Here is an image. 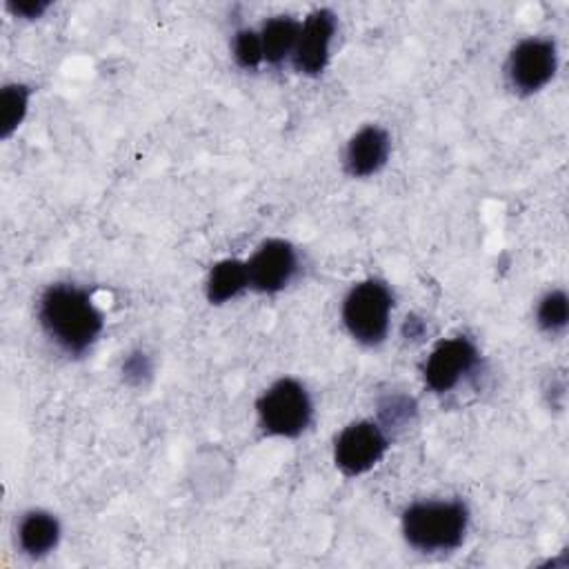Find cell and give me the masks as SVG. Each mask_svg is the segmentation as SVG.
<instances>
[{"label": "cell", "instance_id": "6da1fadb", "mask_svg": "<svg viewBox=\"0 0 569 569\" xmlns=\"http://www.w3.org/2000/svg\"><path fill=\"white\" fill-rule=\"evenodd\" d=\"M38 318L44 333L67 353H84L104 325L89 291L71 282H56L44 289Z\"/></svg>", "mask_w": 569, "mask_h": 569}, {"label": "cell", "instance_id": "7a4b0ae2", "mask_svg": "<svg viewBox=\"0 0 569 569\" xmlns=\"http://www.w3.org/2000/svg\"><path fill=\"white\" fill-rule=\"evenodd\" d=\"M469 529V509L462 500L413 502L402 513V536L409 547L433 553L462 545Z\"/></svg>", "mask_w": 569, "mask_h": 569}, {"label": "cell", "instance_id": "3957f363", "mask_svg": "<svg viewBox=\"0 0 569 569\" xmlns=\"http://www.w3.org/2000/svg\"><path fill=\"white\" fill-rule=\"evenodd\" d=\"M393 296L380 280H362L349 289L342 302V322L353 340L380 345L389 331Z\"/></svg>", "mask_w": 569, "mask_h": 569}, {"label": "cell", "instance_id": "277c9868", "mask_svg": "<svg viewBox=\"0 0 569 569\" xmlns=\"http://www.w3.org/2000/svg\"><path fill=\"white\" fill-rule=\"evenodd\" d=\"M260 425L267 433L280 438L300 436L313 416L307 389L293 378L276 380L256 402Z\"/></svg>", "mask_w": 569, "mask_h": 569}, {"label": "cell", "instance_id": "5b68a950", "mask_svg": "<svg viewBox=\"0 0 569 569\" xmlns=\"http://www.w3.org/2000/svg\"><path fill=\"white\" fill-rule=\"evenodd\" d=\"M387 447L389 440L380 425L371 420L351 422L333 442V462L345 476H360L382 460Z\"/></svg>", "mask_w": 569, "mask_h": 569}, {"label": "cell", "instance_id": "8992f818", "mask_svg": "<svg viewBox=\"0 0 569 569\" xmlns=\"http://www.w3.org/2000/svg\"><path fill=\"white\" fill-rule=\"evenodd\" d=\"M556 67V42L549 38H527L513 47L507 73L513 89L520 93H536L553 78Z\"/></svg>", "mask_w": 569, "mask_h": 569}, {"label": "cell", "instance_id": "52a82bcc", "mask_svg": "<svg viewBox=\"0 0 569 569\" xmlns=\"http://www.w3.org/2000/svg\"><path fill=\"white\" fill-rule=\"evenodd\" d=\"M478 362L473 342L465 336L440 340L425 362V382L436 393L451 391Z\"/></svg>", "mask_w": 569, "mask_h": 569}, {"label": "cell", "instance_id": "ba28073f", "mask_svg": "<svg viewBox=\"0 0 569 569\" xmlns=\"http://www.w3.org/2000/svg\"><path fill=\"white\" fill-rule=\"evenodd\" d=\"M298 269V256L291 242L271 238L264 240L247 262L249 287L260 293H276L284 289Z\"/></svg>", "mask_w": 569, "mask_h": 569}, {"label": "cell", "instance_id": "9c48e42d", "mask_svg": "<svg viewBox=\"0 0 569 569\" xmlns=\"http://www.w3.org/2000/svg\"><path fill=\"white\" fill-rule=\"evenodd\" d=\"M336 13L331 9H316L300 27L298 44L293 49V67L298 73L318 76L329 62V49L336 33Z\"/></svg>", "mask_w": 569, "mask_h": 569}, {"label": "cell", "instance_id": "30bf717a", "mask_svg": "<svg viewBox=\"0 0 569 569\" xmlns=\"http://www.w3.org/2000/svg\"><path fill=\"white\" fill-rule=\"evenodd\" d=\"M389 133L378 124H367L351 136L345 151V169L351 178H367L380 171L389 158Z\"/></svg>", "mask_w": 569, "mask_h": 569}, {"label": "cell", "instance_id": "8fae6325", "mask_svg": "<svg viewBox=\"0 0 569 569\" xmlns=\"http://www.w3.org/2000/svg\"><path fill=\"white\" fill-rule=\"evenodd\" d=\"M60 542V522L53 513L42 509H31L22 516L18 525V545L31 558H42L51 553Z\"/></svg>", "mask_w": 569, "mask_h": 569}, {"label": "cell", "instance_id": "7c38bea8", "mask_svg": "<svg viewBox=\"0 0 569 569\" xmlns=\"http://www.w3.org/2000/svg\"><path fill=\"white\" fill-rule=\"evenodd\" d=\"M300 27L302 24L291 16L269 18L258 33L264 60L271 64H278L287 56H293V49H296L298 36H300Z\"/></svg>", "mask_w": 569, "mask_h": 569}, {"label": "cell", "instance_id": "4fadbf2b", "mask_svg": "<svg viewBox=\"0 0 569 569\" xmlns=\"http://www.w3.org/2000/svg\"><path fill=\"white\" fill-rule=\"evenodd\" d=\"M249 287L247 262L227 258L211 267L207 278V300L211 305H224Z\"/></svg>", "mask_w": 569, "mask_h": 569}, {"label": "cell", "instance_id": "5bb4252c", "mask_svg": "<svg viewBox=\"0 0 569 569\" xmlns=\"http://www.w3.org/2000/svg\"><path fill=\"white\" fill-rule=\"evenodd\" d=\"M31 89L22 82L4 84L0 91V136L7 140L24 120Z\"/></svg>", "mask_w": 569, "mask_h": 569}, {"label": "cell", "instance_id": "9a60e30c", "mask_svg": "<svg viewBox=\"0 0 569 569\" xmlns=\"http://www.w3.org/2000/svg\"><path fill=\"white\" fill-rule=\"evenodd\" d=\"M536 318H538V325L549 331V333H558L567 327V320H569V302H567V293L556 289V291H549L540 305H538V311H536Z\"/></svg>", "mask_w": 569, "mask_h": 569}, {"label": "cell", "instance_id": "2e32d148", "mask_svg": "<svg viewBox=\"0 0 569 569\" xmlns=\"http://www.w3.org/2000/svg\"><path fill=\"white\" fill-rule=\"evenodd\" d=\"M233 58L242 69H256L264 60L260 36L251 29H240L233 38Z\"/></svg>", "mask_w": 569, "mask_h": 569}, {"label": "cell", "instance_id": "e0dca14e", "mask_svg": "<svg viewBox=\"0 0 569 569\" xmlns=\"http://www.w3.org/2000/svg\"><path fill=\"white\" fill-rule=\"evenodd\" d=\"M378 413H380V420H382L387 427H398V425L407 422V420L416 413V405H413V400L407 398V396L391 393V396H387V398L380 400Z\"/></svg>", "mask_w": 569, "mask_h": 569}, {"label": "cell", "instance_id": "ac0fdd59", "mask_svg": "<svg viewBox=\"0 0 569 569\" xmlns=\"http://www.w3.org/2000/svg\"><path fill=\"white\" fill-rule=\"evenodd\" d=\"M153 373V362L144 351H131L122 360V378L129 385H144Z\"/></svg>", "mask_w": 569, "mask_h": 569}, {"label": "cell", "instance_id": "d6986e66", "mask_svg": "<svg viewBox=\"0 0 569 569\" xmlns=\"http://www.w3.org/2000/svg\"><path fill=\"white\" fill-rule=\"evenodd\" d=\"M7 9L16 16V18H27V20H33V18H40L47 9H49V2L44 0H22V2H7Z\"/></svg>", "mask_w": 569, "mask_h": 569}, {"label": "cell", "instance_id": "ffe728a7", "mask_svg": "<svg viewBox=\"0 0 569 569\" xmlns=\"http://www.w3.org/2000/svg\"><path fill=\"white\" fill-rule=\"evenodd\" d=\"M425 329H427V325H425L420 318L407 316V320H405V325H402V336H405L407 340H416V338H420V336L425 333Z\"/></svg>", "mask_w": 569, "mask_h": 569}]
</instances>
